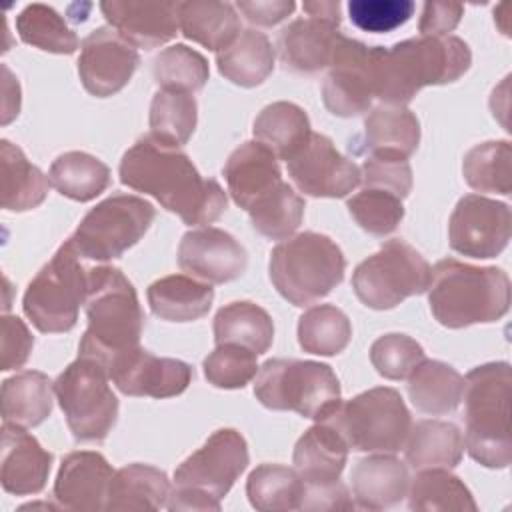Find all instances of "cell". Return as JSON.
I'll return each mask as SVG.
<instances>
[{"mask_svg":"<svg viewBox=\"0 0 512 512\" xmlns=\"http://www.w3.org/2000/svg\"><path fill=\"white\" fill-rule=\"evenodd\" d=\"M118 172L124 186L152 196L188 226L212 224L228 206L222 186L214 178H202L188 154L150 136L124 152Z\"/></svg>","mask_w":512,"mask_h":512,"instance_id":"6da1fadb","label":"cell"},{"mask_svg":"<svg viewBox=\"0 0 512 512\" xmlns=\"http://www.w3.org/2000/svg\"><path fill=\"white\" fill-rule=\"evenodd\" d=\"M472 62L468 44L458 36H420L390 48L376 46L374 96L384 104L404 106L422 88L450 84Z\"/></svg>","mask_w":512,"mask_h":512,"instance_id":"7a4b0ae2","label":"cell"},{"mask_svg":"<svg viewBox=\"0 0 512 512\" xmlns=\"http://www.w3.org/2000/svg\"><path fill=\"white\" fill-rule=\"evenodd\" d=\"M84 308L88 326L78 356L96 360L108 370L118 356L140 346L144 312L134 284L120 268H90Z\"/></svg>","mask_w":512,"mask_h":512,"instance_id":"3957f363","label":"cell"},{"mask_svg":"<svg viewBox=\"0 0 512 512\" xmlns=\"http://www.w3.org/2000/svg\"><path fill=\"white\" fill-rule=\"evenodd\" d=\"M426 292L432 316L452 330L496 322L510 308V278L496 266L444 258L434 264Z\"/></svg>","mask_w":512,"mask_h":512,"instance_id":"277c9868","label":"cell"},{"mask_svg":"<svg viewBox=\"0 0 512 512\" xmlns=\"http://www.w3.org/2000/svg\"><path fill=\"white\" fill-rule=\"evenodd\" d=\"M508 362H488L464 378V446L472 460L486 468H506L512 460Z\"/></svg>","mask_w":512,"mask_h":512,"instance_id":"5b68a950","label":"cell"},{"mask_svg":"<svg viewBox=\"0 0 512 512\" xmlns=\"http://www.w3.org/2000/svg\"><path fill=\"white\" fill-rule=\"evenodd\" d=\"M248 466V446L234 428L216 430L174 472L168 510H220V500Z\"/></svg>","mask_w":512,"mask_h":512,"instance_id":"8992f818","label":"cell"},{"mask_svg":"<svg viewBox=\"0 0 512 512\" xmlns=\"http://www.w3.org/2000/svg\"><path fill=\"white\" fill-rule=\"evenodd\" d=\"M270 280L294 306H308L328 296L344 278L346 258L340 246L318 232H300L270 252Z\"/></svg>","mask_w":512,"mask_h":512,"instance_id":"52a82bcc","label":"cell"},{"mask_svg":"<svg viewBox=\"0 0 512 512\" xmlns=\"http://www.w3.org/2000/svg\"><path fill=\"white\" fill-rule=\"evenodd\" d=\"M320 422L332 426L348 450L394 454L404 448L412 418L394 388H370L352 400L338 402Z\"/></svg>","mask_w":512,"mask_h":512,"instance_id":"ba28073f","label":"cell"},{"mask_svg":"<svg viewBox=\"0 0 512 512\" xmlns=\"http://www.w3.org/2000/svg\"><path fill=\"white\" fill-rule=\"evenodd\" d=\"M254 396L270 410H288L320 422L340 402V382L328 364L272 358L258 368Z\"/></svg>","mask_w":512,"mask_h":512,"instance_id":"9c48e42d","label":"cell"},{"mask_svg":"<svg viewBox=\"0 0 512 512\" xmlns=\"http://www.w3.org/2000/svg\"><path fill=\"white\" fill-rule=\"evenodd\" d=\"M88 272L90 268L82 264V256L68 238L24 292L22 310L36 330L60 334L76 326L88 292Z\"/></svg>","mask_w":512,"mask_h":512,"instance_id":"30bf717a","label":"cell"},{"mask_svg":"<svg viewBox=\"0 0 512 512\" xmlns=\"http://www.w3.org/2000/svg\"><path fill=\"white\" fill-rule=\"evenodd\" d=\"M108 370L78 356L54 380V396L76 442H102L118 418V398L108 384Z\"/></svg>","mask_w":512,"mask_h":512,"instance_id":"8fae6325","label":"cell"},{"mask_svg":"<svg viewBox=\"0 0 512 512\" xmlns=\"http://www.w3.org/2000/svg\"><path fill=\"white\" fill-rule=\"evenodd\" d=\"M432 276L424 256L404 240H388L362 260L352 274L356 298L372 310H390L406 298L424 294Z\"/></svg>","mask_w":512,"mask_h":512,"instance_id":"7c38bea8","label":"cell"},{"mask_svg":"<svg viewBox=\"0 0 512 512\" xmlns=\"http://www.w3.org/2000/svg\"><path fill=\"white\" fill-rule=\"evenodd\" d=\"M154 206L132 194H112L96 204L70 236L82 258L106 262L120 258L150 228Z\"/></svg>","mask_w":512,"mask_h":512,"instance_id":"4fadbf2b","label":"cell"},{"mask_svg":"<svg viewBox=\"0 0 512 512\" xmlns=\"http://www.w3.org/2000/svg\"><path fill=\"white\" fill-rule=\"evenodd\" d=\"M376 46L340 34L322 86L324 106L340 118L366 112L374 98Z\"/></svg>","mask_w":512,"mask_h":512,"instance_id":"5bb4252c","label":"cell"},{"mask_svg":"<svg viewBox=\"0 0 512 512\" xmlns=\"http://www.w3.org/2000/svg\"><path fill=\"white\" fill-rule=\"evenodd\" d=\"M510 206L480 194H466L448 220L450 248L462 256L496 258L510 242Z\"/></svg>","mask_w":512,"mask_h":512,"instance_id":"9a60e30c","label":"cell"},{"mask_svg":"<svg viewBox=\"0 0 512 512\" xmlns=\"http://www.w3.org/2000/svg\"><path fill=\"white\" fill-rule=\"evenodd\" d=\"M286 166L294 186L312 198H344L360 184V168L318 132L308 136Z\"/></svg>","mask_w":512,"mask_h":512,"instance_id":"2e32d148","label":"cell"},{"mask_svg":"<svg viewBox=\"0 0 512 512\" xmlns=\"http://www.w3.org/2000/svg\"><path fill=\"white\" fill-rule=\"evenodd\" d=\"M140 56L114 28H96L80 48L78 76L86 92L96 98H108L120 92L134 76Z\"/></svg>","mask_w":512,"mask_h":512,"instance_id":"e0dca14e","label":"cell"},{"mask_svg":"<svg viewBox=\"0 0 512 512\" xmlns=\"http://www.w3.org/2000/svg\"><path fill=\"white\" fill-rule=\"evenodd\" d=\"M178 266L202 282L224 284L246 272L248 254L232 234L214 226H200L182 236Z\"/></svg>","mask_w":512,"mask_h":512,"instance_id":"ac0fdd59","label":"cell"},{"mask_svg":"<svg viewBox=\"0 0 512 512\" xmlns=\"http://www.w3.org/2000/svg\"><path fill=\"white\" fill-rule=\"evenodd\" d=\"M108 374L122 394L148 398L178 396L194 378L190 364L178 358L154 356L140 346L118 356Z\"/></svg>","mask_w":512,"mask_h":512,"instance_id":"d6986e66","label":"cell"},{"mask_svg":"<svg viewBox=\"0 0 512 512\" xmlns=\"http://www.w3.org/2000/svg\"><path fill=\"white\" fill-rule=\"evenodd\" d=\"M114 470L94 450H78L64 456L54 480V498L66 510L94 512L106 508Z\"/></svg>","mask_w":512,"mask_h":512,"instance_id":"ffe728a7","label":"cell"},{"mask_svg":"<svg viewBox=\"0 0 512 512\" xmlns=\"http://www.w3.org/2000/svg\"><path fill=\"white\" fill-rule=\"evenodd\" d=\"M108 24L134 48L152 50L176 38L178 2H134L108 0L100 2Z\"/></svg>","mask_w":512,"mask_h":512,"instance_id":"44dd1931","label":"cell"},{"mask_svg":"<svg viewBox=\"0 0 512 512\" xmlns=\"http://www.w3.org/2000/svg\"><path fill=\"white\" fill-rule=\"evenodd\" d=\"M52 468V454L22 426L2 424V488L16 496L38 494L44 490Z\"/></svg>","mask_w":512,"mask_h":512,"instance_id":"7402d4cb","label":"cell"},{"mask_svg":"<svg viewBox=\"0 0 512 512\" xmlns=\"http://www.w3.org/2000/svg\"><path fill=\"white\" fill-rule=\"evenodd\" d=\"M340 20L306 16L290 22L278 36V54L286 70L316 74L330 66L340 38Z\"/></svg>","mask_w":512,"mask_h":512,"instance_id":"603a6c76","label":"cell"},{"mask_svg":"<svg viewBox=\"0 0 512 512\" xmlns=\"http://www.w3.org/2000/svg\"><path fill=\"white\" fill-rule=\"evenodd\" d=\"M222 174L232 200L244 210L282 182L276 154L258 140L240 144L228 156Z\"/></svg>","mask_w":512,"mask_h":512,"instance_id":"cb8c5ba5","label":"cell"},{"mask_svg":"<svg viewBox=\"0 0 512 512\" xmlns=\"http://www.w3.org/2000/svg\"><path fill=\"white\" fill-rule=\"evenodd\" d=\"M348 460V446L328 424L316 422L296 442L292 462L308 486H322L340 480Z\"/></svg>","mask_w":512,"mask_h":512,"instance_id":"d4e9b609","label":"cell"},{"mask_svg":"<svg viewBox=\"0 0 512 512\" xmlns=\"http://www.w3.org/2000/svg\"><path fill=\"white\" fill-rule=\"evenodd\" d=\"M350 480L356 504L366 510L392 508L408 492V470L392 454H372L358 460Z\"/></svg>","mask_w":512,"mask_h":512,"instance_id":"484cf974","label":"cell"},{"mask_svg":"<svg viewBox=\"0 0 512 512\" xmlns=\"http://www.w3.org/2000/svg\"><path fill=\"white\" fill-rule=\"evenodd\" d=\"M420 122L406 106L382 104L372 108L364 120L362 144L370 156L404 158L418 148Z\"/></svg>","mask_w":512,"mask_h":512,"instance_id":"4316f807","label":"cell"},{"mask_svg":"<svg viewBox=\"0 0 512 512\" xmlns=\"http://www.w3.org/2000/svg\"><path fill=\"white\" fill-rule=\"evenodd\" d=\"M150 310L160 320L192 322L208 314L214 288L186 274H170L148 286Z\"/></svg>","mask_w":512,"mask_h":512,"instance_id":"83f0119b","label":"cell"},{"mask_svg":"<svg viewBox=\"0 0 512 512\" xmlns=\"http://www.w3.org/2000/svg\"><path fill=\"white\" fill-rule=\"evenodd\" d=\"M178 26L188 40L216 54L240 34V18L234 6L216 0L178 2Z\"/></svg>","mask_w":512,"mask_h":512,"instance_id":"f1b7e54d","label":"cell"},{"mask_svg":"<svg viewBox=\"0 0 512 512\" xmlns=\"http://www.w3.org/2000/svg\"><path fill=\"white\" fill-rule=\"evenodd\" d=\"M406 462L414 470L454 468L464 454V438L456 424L444 420H420L410 426L404 442Z\"/></svg>","mask_w":512,"mask_h":512,"instance_id":"f546056e","label":"cell"},{"mask_svg":"<svg viewBox=\"0 0 512 512\" xmlns=\"http://www.w3.org/2000/svg\"><path fill=\"white\" fill-rule=\"evenodd\" d=\"M50 180L12 142H0V194L2 208L26 212L40 206L48 194Z\"/></svg>","mask_w":512,"mask_h":512,"instance_id":"4dcf8cb0","label":"cell"},{"mask_svg":"<svg viewBox=\"0 0 512 512\" xmlns=\"http://www.w3.org/2000/svg\"><path fill=\"white\" fill-rule=\"evenodd\" d=\"M54 382L38 370H24L2 382V418L4 422L34 428L52 412Z\"/></svg>","mask_w":512,"mask_h":512,"instance_id":"1f68e13d","label":"cell"},{"mask_svg":"<svg viewBox=\"0 0 512 512\" xmlns=\"http://www.w3.org/2000/svg\"><path fill=\"white\" fill-rule=\"evenodd\" d=\"M170 492L166 472L148 464H128L112 476L106 510H160Z\"/></svg>","mask_w":512,"mask_h":512,"instance_id":"d6a6232c","label":"cell"},{"mask_svg":"<svg viewBox=\"0 0 512 512\" xmlns=\"http://www.w3.org/2000/svg\"><path fill=\"white\" fill-rule=\"evenodd\" d=\"M408 396L424 414H448L462 402L464 378L450 364L424 358L408 376Z\"/></svg>","mask_w":512,"mask_h":512,"instance_id":"836d02e7","label":"cell"},{"mask_svg":"<svg viewBox=\"0 0 512 512\" xmlns=\"http://www.w3.org/2000/svg\"><path fill=\"white\" fill-rule=\"evenodd\" d=\"M218 72L236 86L254 88L274 70V48L266 34L248 28L216 54Z\"/></svg>","mask_w":512,"mask_h":512,"instance_id":"e575fe53","label":"cell"},{"mask_svg":"<svg viewBox=\"0 0 512 512\" xmlns=\"http://www.w3.org/2000/svg\"><path fill=\"white\" fill-rule=\"evenodd\" d=\"M274 340V322L270 314L254 302H230L214 316V342L236 344L250 352L264 354Z\"/></svg>","mask_w":512,"mask_h":512,"instance_id":"d590c367","label":"cell"},{"mask_svg":"<svg viewBox=\"0 0 512 512\" xmlns=\"http://www.w3.org/2000/svg\"><path fill=\"white\" fill-rule=\"evenodd\" d=\"M254 138L270 148L276 158L290 160L308 140L310 120L308 114L294 102H272L260 110L254 120Z\"/></svg>","mask_w":512,"mask_h":512,"instance_id":"8d00e7d4","label":"cell"},{"mask_svg":"<svg viewBox=\"0 0 512 512\" xmlns=\"http://www.w3.org/2000/svg\"><path fill=\"white\" fill-rule=\"evenodd\" d=\"M48 180L62 196L76 202H90L108 188L110 170L96 156L72 150L52 162Z\"/></svg>","mask_w":512,"mask_h":512,"instance_id":"74e56055","label":"cell"},{"mask_svg":"<svg viewBox=\"0 0 512 512\" xmlns=\"http://www.w3.org/2000/svg\"><path fill=\"white\" fill-rule=\"evenodd\" d=\"M306 484L296 470L282 464L256 466L246 482L250 504L262 512L300 510Z\"/></svg>","mask_w":512,"mask_h":512,"instance_id":"f35d334b","label":"cell"},{"mask_svg":"<svg viewBox=\"0 0 512 512\" xmlns=\"http://www.w3.org/2000/svg\"><path fill=\"white\" fill-rule=\"evenodd\" d=\"M198 120V106L192 94L158 90L150 104V138L156 142L180 148L194 134Z\"/></svg>","mask_w":512,"mask_h":512,"instance_id":"ab89813d","label":"cell"},{"mask_svg":"<svg viewBox=\"0 0 512 512\" xmlns=\"http://www.w3.org/2000/svg\"><path fill=\"white\" fill-rule=\"evenodd\" d=\"M304 198L286 182L256 200L250 208L252 228L268 240L290 238L304 218Z\"/></svg>","mask_w":512,"mask_h":512,"instance_id":"60d3db41","label":"cell"},{"mask_svg":"<svg viewBox=\"0 0 512 512\" xmlns=\"http://www.w3.org/2000/svg\"><path fill=\"white\" fill-rule=\"evenodd\" d=\"M470 188L508 196L512 190V148L508 140H488L472 146L462 162Z\"/></svg>","mask_w":512,"mask_h":512,"instance_id":"b9f144b4","label":"cell"},{"mask_svg":"<svg viewBox=\"0 0 512 512\" xmlns=\"http://www.w3.org/2000/svg\"><path fill=\"white\" fill-rule=\"evenodd\" d=\"M350 338L352 324L348 316L332 304L312 306L298 320V344L308 354L336 356L348 346Z\"/></svg>","mask_w":512,"mask_h":512,"instance_id":"7bdbcfd3","label":"cell"},{"mask_svg":"<svg viewBox=\"0 0 512 512\" xmlns=\"http://www.w3.org/2000/svg\"><path fill=\"white\" fill-rule=\"evenodd\" d=\"M16 32L24 44L50 54H72L78 48L76 32L48 4H28L16 16Z\"/></svg>","mask_w":512,"mask_h":512,"instance_id":"ee69618b","label":"cell"},{"mask_svg":"<svg viewBox=\"0 0 512 512\" xmlns=\"http://www.w3.org/2000/svg\"><path fill=\"white\" fill-rule=\"evenodd\" d=\"M410 510H476L466 484L444 468L418 470L408 486Z\"/></svg>","mask_w":512,"mask_h":512,"instance_id":"f6af8a7d","label":"cell"},{"mask_svg":"<svg viewBox=\"0 0 512 512\" xmlns=\"http://www.w3.org/2000/svg\"><path fill=\"white\" fill-rule=\"evenodd\" d=\"M152 72L160 90L186 94L204 88L210 76L206 58L200 52L188 48L186 44H174L164 48L154 58Z\"/></svg>","mask_w":512,"mask_h":512,"instance_id":"bcb514c9","label":"cell"},{"mask_svg":"<svg viewBox=\"0 0 512 512\" xmlns=\"http://www.w3.org/2000/svg\"><path fill=\"white\" fill-rule=\"evenodd\" d=\"M346 208L356 224L372 236L392 234L404 218L402 198L380 188H362L348 198Z\"/></svg>","mask_w":512,"mask_h":512,"instance_id":"7dc6e473","label":"cell"},{"mask_svg":"<svg viewBox=\"0 0 512 512\" xmlns=\"http://www.w3.org/2000/svg\"><path fill=\"white\" fill-rule=\"evenodd\" d=\"M206 380L224 390L244 388L258 374L256 354L236 346V344H220L216 346L202 362Z\"/></svg>","mask_w":512,"mask_h":512,"instance_id":"c3c4849f","label":"cell"},{"mask_svg":"<svg viewBox=\"0 0 512 512\" xmlns=\"http://www.w3.org/2000/svg\"><path fill=\"white\" fill-rule=\"evenodd\" d=\"M424 360L422 346L406 334H384L370 346V362L388 380H404Z\"/></svg>","mask_w":512,"mask_h":512,"instance_id":"681fc988","label":"cell"},{"mask_svg":"<svg viewBox=\"0 0 512 512\" xmlns=\"http://www.w3.org/2000/svg\"><path fill=\"white\" fill-rule=\"evenodd\" d=\"M412 0H350L348 16L364 32H392L406 24L414 14Z\"/></svg>","mask_w":512,"mask_h":512,"instance_id":"f907efd6","label":"cell"},{"mask_svg":"<svg viewBox=\"0 0 512 512\" xmlns=\"http://www.w3.org/2000/svg\"><path fill=\"white\" fill-rule=\"evenodd\" d=\"M360 182L364 188L388 190L404 200L412 190V168L404 158L370 156L360 168Z\"/></svg>","mask_w":512,"mask_h":512,"instance_id":"816d5d0a","label":"cell"},{"mask_svg":"<svg viewBox=\"0 0 512 512\" xmlns=\"http://www.w3.org/2000/svg\"><path fill=\"white\" fill-rule=\"evenodd\" d=\"M0 352H2V362L0 370H16L26 364L30 358L32 346H34V336L30 334L28 326L18 318V316H4L2 318V328H0Z\"/></svg>","mask_w":512,"mask_h":512,"instance_id":"f5cc1de1","label":"cell"},{"mask_svg":"<svg viewBox=\"0 0 512 512\" xmlns=\"http://www.w3.org/2000/svg\"><path fill=\"white\" fill-rule=\"evenodd\" d=\"M464 14L462 4H452V2H426L418 30L422 36H448L452 32L460 18Z\"/></svg>","mask_w":512,"mask_h":512,"instance_id":"db71d44e","label":"cell"},{"mask_svg":"<svg viewBox=\"0 0 512 512\" xmlns=\"http://www.w3.org/2000/svg\"><path fill=\"white\" fill-rule=\"evenodd\" d=\"M236 6L256 26H276L296 10L294 0H242Z\"/></svg>","mask_w":512,"mask_h":512,"instance_id":"11a10c76","label":"cell"},{"mask_svg":"<svg viewBox=\"0 0 512 512\" xmlns=\"http://www.w3.org/2000/svg\"><path fill=\"white\" fill-rule=\"evenodd\" d=\"M354 502L342 482L322 484V486H308L304 492L302 508L300 510H350Z\"/></svg>","mask_w":512,"mask_h":512,"instance_id":"9f6ffc18","label":"cell"},{"mask_svg":"<svg viewBox=\"0 0 512 512\" xmlns=\"http://www.w3.org/2000/svg\"><path fill=\"white\" fill-rule=\"evenodd\" d=\"M304 12L308 16L316 18H328V20H340V2L334 0H314V2H304Z\"/></svg>","mask_w":512,"mask_h":512,"instance_id":"6f0895ef","label":"cell"},{"mask_svg":"<svg viewBox=\"0 0 512 512\" xmlns=\"http://www.w3.org/2000/svg\"><path fill=\"white\" fill-rule=\"evenodd\" d=\"M2 72H4V100H2V124H8L12 120V104L10 100L14 102V106L20 110V92L16 94H10V70L6 66H2Z\"/></svg>","mask_w":512,"mask_h":512,"instance_id":"680465c9","label":"cell"}]
</instances>
